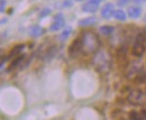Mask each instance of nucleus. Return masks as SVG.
I'll return each instance as SVG.
<instances>
[{
  "mask_svg": "<svg viewBox=\"0 0 146 120\" xmlns=\"http://www.w3.org/2000/svg\"><path fill=\"white\" fill-rule=\"evenodd\" d=\"M82 51L87 54H92L98 51L100 46V39L97 35L91 30L84 32L82 36Z\"/></svg>",
  "mask_w": 146,
  "mask_h": 120,
  "instance_id": "1",
  "label": "nucleus"
},
{
  "mask_svg": "<svg viewBox=\"0 0 146 120\" xmlns=\"http://www.w3.org/2000/svg\"><path fill=\"white\" fill-rule=\"evenodd\" d=\"M94 65L99 71H106L110 68V58L105 52H100L94 57Z\"/></svg>",
  "mask_w": 146,
  "mask_h": 120,
  "instance_id": "2",
  "label": "nucleus"
},
{
  "mask_svg": "<svg viewBox=\"0 0 146 120\" xmlns=\"http://www.w3.org/2000/svg\"><path fill=\"white\" fill-rule=\"evenodd\" d=\"M145 35L144 34H138L136 37V40L133 45V48H131V53L133 55L137 56V57H141L143 55V53L145 51Z\"/></svg>",
  "mask_w": 146,
  "mask_h": 120,
  "instance_id": "3",
  "label": "nucleus"
},
{
  "mask_svg": "<svg viewBox=\"0 0 146 120\" xmlns=\"http://www.w3.org/2000/svg\"><path fill=\"white\" fill-rule=\"evenodd\" d=\"M81 52L83 51H82V38L80 36V37L75 38L71 43V45L69 47V55L71 57H76Z\"/></svg>",
  "mask_w": 146,
  "mask_h": 120,
  "instance_id": "4",
  "label": "nucleus"
},
{
  "mask_svg": "<svg viewBox=\"0 0 146 120\" xmlns=\"http://www.w3.org/2000/svg\"><path fill=\"white\" fill-rule=\"evenodd\" d=\"M64 25H65L64 16H63L61 13H58L54 17L53 23H52L51 26H50V30H51V32H57V30H60L61 28H63Z\"/></svg>",
  "mask_w": 146,
  "mask_h": 120,
  "instance_id": "5",
  "label": "nucleus"
},
{
  "mask_svg": "<svg viewBox=\"0 0 146 120\" xmlns=\"http://www.w3.org/2000/svg\"><path fill=\"white\" fill-rule=\"evenodd\" d=\"M142 99H143V93L139 90H133L129 95H128V100L129 102L133 104H139L142 103Z\"/></svg>",
  "mask_w": 146,
  "mask_h": 120,
  "instance_id": "6",
  "label": "nucleus"
},
{
  "mask_svg": "<svg viewBox=\"0 0 146 120\" xmlns=\"http://www.w3.org/2000/svg\"><path fill=\"white\" fill-rule=\"evenodd\" d=\"M113 13H115V7L112 3H106L101 9V16L105 19H109L110 17H112Z\"/></svg>",
  "mask_w": 146,
  "mask_h": 120,
  "instance_id": "7",
  "label": "nucleus"
},
{
  "mask_svg": "<svg viewBox=\"0 0 146 120\" xmlns=\"http://www.w3.org/2000/svg\"><path fill=\"white\" fill-rule=\"evenodd\" d=\"M98 8H99V5L96 3V2H93V1H90V0L82 6V10L84 13H90V14L96 13L98 10Z\"/></svg>",
  "mask_w": 146,
  "mask_h": 120,
  "instance_id": "8",
  "label": "nucleus"
},
{
  "mask_svg": "<svg viewBox=\"0 0 146 120\" xmlns=\"http://www.w3.org/2000/svg\"><path fill=\"white\" fill-rule=\"evenodd\" d=\"M142 15V8L138 6H131L128 8V16L133 19L139 18Z\"/></svg>",
  "mask_w": 146,
  "mask_h": 120,
  "instance_id": "9",
  "label": "nucleus"
},
{
  "mask_svg": "<svg viewBox=\"0 0 146 120\" xmlns=\"http://www.w3.org/2000/svg\"><path fill=\"white\" fill-rule=\"evenodd\" d=\"M45 33V30H44V28L43 27H40V26H33L32 28H31V30H29V34L32 35L33 37H39V36H42V35Z\"/></svg>",
  "mask_w": 146,
  "mask_h": 120,
  "instance_id": "10",
  "label": "nucleus"
},
{
  "mask_svg": "<svg viewBox=\"0 0 146 120\" xmlns=\"http://www.w3.org/2000/svg\"><path fill=\"white\" fill-rule=\"evenodd\" d=\"M24 58H25V55H24V54H20V55H18V56H16V57H15V60H14V61L11 62V64L9 65L8 71L10 72L11 70L16 69L19 64H21V62H23V60H24Z\"/></svg>",
  "mask_w": 146,
  "mask_h": 120,
  "instance_id": "11",
  "label": "nucleus"
},
{
  "mask_svg": "<svg viewBox=\"0 0 146 120\" xmlns=\"http://www.w3.org/2000/svg\"><path fill=\"white\" fill-rule=\"evenodd\" d=\"M96 23V17H88V18H83L81 20H79V26L81 27H87V26H92L93 24Z\"/></svg>",
  "mask_w": 146,
  "mask_h": 120,
  "instance_id": "12",
  "label": "nucleus"
},
{
  "mask_svg": "<svg viewBox=\"0 0 146 120\" xmlns=\"http://www.w3.org/2000/svg\"><path fill=\"white\" fill-rule=\"evenodd\" d=\"M24 47H25V45H23V44L16 45V46L11 50V52L9 53V57H14V56H18V55H20V53H21V51L24 50Z\"/></svg>",
  "mask_w": 146,
  "mask_h": 120,
  "instance_id": "13",
  "label": "nucleus"
},
{
  "mask_svg": "<svg viewBox=\"0 0 146 120\" xmlns=\"http://www.w3.org/2000/svg\"><path fill=\"white\" fill-rule=\"evenodd\" d=\"M113 17H115V19H117V20L125 21L126 20V14H125V11L123 9H117L113 13Z\"/></svg>",
  "mask_w": 146,
  "mask_h": 120,
  "instance_id": "14",
  "label": "nucleus"
},
{
  "mask_svg": "<svg viewBox=\"0 0 146 120\" xmlns=\"http://www.w3.org/2000/svg\"><path fill=\"white\" fill-rule=\"evenodd\" d=\"M72 33V27L71 26H66L65 28H64V30L62 32V34L60 35V39L63 42V40H65V39H68L69 38V36L71 35Z\"/></svg>",
  "mask_w": 146,
  "mask_h": 120,
  "instance_id": "15",
  "label": "nucleus"
},
{
  "mask_svg": "<svg viewBox=\"0 0 146 120\" xmlns=\"http://www.w3.org/2000/svg\"><path fill=\"white\" fill-rule=\"evenodd\" d=\"M115 32V27L113 26H109V25H105L100 27V33L104 35H110Z\"/></svg>",
  "mask_w": 146,
  "mask_h": 120,
  "instance_id": "16",
  "label": "nucleus"
},
{
  "mask_svg": "<svg viewBox=\"0 0 146 120\" xmlns=\"http://www.w3.org/2000/svg\"><path fill=\"white\" fill-rule=\"evenodd\" d=\"M129 119L130 120H146L141 112H137V111H130L129 112Z\"/></svg>",
  "mask_w": 146,
  "mask_h": 120,
  "instance_id": "17",
  "label": "nucleus"
},
{
  "mask_svg": "<svg viewBox=\"0 0 146 120\" xmlns=\"http://www.w3.org/2000/svg\"><path fill=\"white\" fill-rule=\"evenodd\" d=\"M50 14H51V9L46 8V9H44V10L40 13V17H45V16H47V15H50Z\"/></svg>",
  "mask_w": 146,
  "mask_h": 120,
  "instance_id": "18",
  "label": "nucleus"
},
{
  "mask_svg": "<svg viewBox=\"0 0 146 120\" xmlns=\"http://www.w3.org/2000/svg\"><path fill=\"white\" fill-rule=\"evenodd\" d=\"M128 1L129 0H118V6H125V5H127L128 3Z\"/></svg>",
  "mask_w": 146,
  "mask_h": 120,
  "instance_id": "19",
  "label": "nucleus"
},
{
  "mask_svg": "<svg viewBox=\"0 0 146 120\" xmlns=\"http://www.w3.org/2000/svg\"><path fill=\"white\" fill-rule=\"evenodd\" d=\"M141 115H142V116L146 119V109H143V110L141 111Z\"/></svg>",
  "mask_w": 146,
  "mask_h": 120,
  "instance_id": "20",
  "label": "nucleus"
},
{
  "mask_svg": "<svg viewBox=\"0 0 146 120\" xmlns=\"http://www.w3.org/2000/svg\"><path fill=\"white\" fill-rule=\"evenodd\" d=\"M90 1H93V2H96V3H100V1H102V0H90Z\"/></svg>",
  "mask_w": 146,
  "mask_h": 120,
  "instance_id": "21",
  "label": "nucleus"
},
{
  "mask_svg": "<svg viewBox=\"0 0 146 120\" xmlns=\"http://www.w3.org/2000/svg\"><path fill=\"white\" fill-rule=\"evenodd\" d=\"M75 1H82V0H75Z\"/></svg>",
  "mask_w": 146,
  "mask_h": 120,
  "instance_id": "22",
  "label": "nucleus"
},
{
  "mask_svg": "<svg viewBox=\"0 0 146 120\" xmlns=\"http://www.w3.org/2000/svg\"><path fill=\"white\" fill-rule=\"evenodd\" d=\"M145 21H146V15H145Z\"/></svg>",
  "mask_w": 146,
  "mask_h": 120,
  "instance_id": "23",
  "label": "nucleus"
}]
</instances>
